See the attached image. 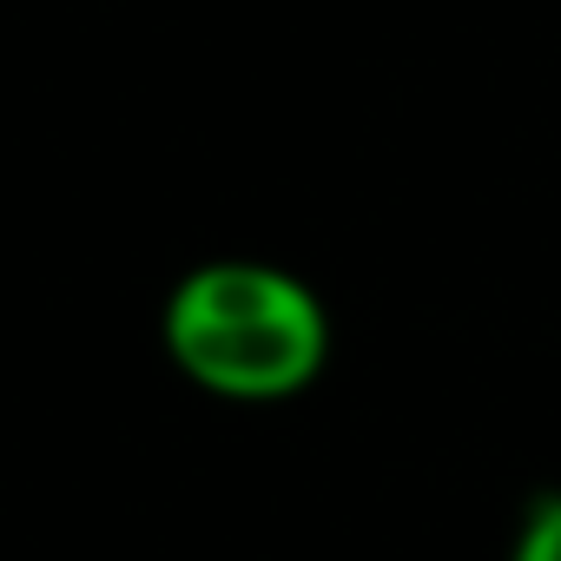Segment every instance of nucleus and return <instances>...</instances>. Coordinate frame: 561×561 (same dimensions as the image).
I'll return each mask as SVG.
<instances>
[{
    "label": "nucleus",
    "mask_w": 561,
    "mask_h": 561,
    "mask_svg": "<svg viewBox=\"0 0 561 561\" xmlns=\"http://www.w3.org/2000/svg\"><path fill=\"white\" fill-rule=\"evenodd\" d=\"M165 351L211 397L277 403L324 370L331 324L291 271L225 257L179 277L165 298Z\"/></svg>",
    "instance_id": "nucleus-1"
},
{
    "label": "nucleus",
    "mask_w": 561,
    "mask_h": 561,
    "mask_svg": "<svg viewBox=\"0 0 561 561\" xmlns=\"http://www.w3.org/2000/svg\"><path fill=\"white\" fill-rule=\"evenodd\" d=\"M515 561H561V495H548V502L528 515Z\"/></svg>",
    "instance_id": "nucleus-2"
}]
</instances>
